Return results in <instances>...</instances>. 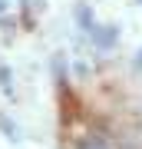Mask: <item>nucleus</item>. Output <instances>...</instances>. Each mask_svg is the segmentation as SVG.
I'll use <instances>...</instances> for the list:
<instances>
[{"instance_id":"f257e3e1","label":"nucleus","mask_w":142,"mask_h":149,"mask_svg":"<svg viewBox=\"0 0 142 149\" xmlns=\"http://www.w3.org/2000/svg\"><path fill=\"white\" fill-rule=\"evenodd\" d=\"M76 20L83 23L86 30H89V37H93V43L96 47H112V43H116V27H99V23L93 20V13H89V7H79L76 10Z\"/></svg>"},{"instance_id":"f03ea898","label":"nucleus","mask_w":142,"mask_h":149,"mask_svg":"<svg viewBox=\"0 0 142 149\" xmlns=\"http://www.w3.org/2000/svg\"><path fill=\"white\" fill-rule=\"evenodd\" d=\"M79 149H109V143H103L99 136H86L83 143H79Z\"/></svg>"},{"instance_id":"7ed1b4c3","label":"nucleus","mask_w":142,"mask_h":149,"mask_svg":"<svg viewBox=\"0 0 142 149\" xmlns=\"http://www.w3.org/2000/svg\"><path fill=\"white\" fill-rule=\"evenodd\" d=\"M119 149H142V146L132 143V136H122V139H119Z\"/></svg>"},{"instance_id":"20e7f679","label":"nucleus","mask_w":142,"mask_h":149,"mask_svg":"<svg viewBox=\"0 0 142 149\" xmlns=\"http://www.w3.org/2000/svg\"><path fill=\"white\" fill-rule=\"evenodd\" d=\"M3 7H7V3H3V0H0V13H3Z\"/></svg>"}]
</instances>
